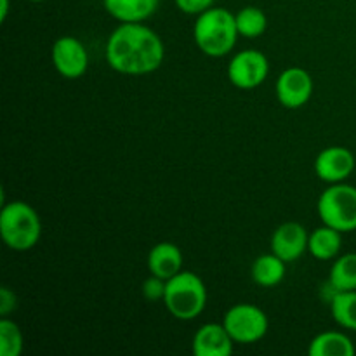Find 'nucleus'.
<instances>
[{
	"mask_svg": "<svg viewBox=\"0 0 356 356\" xmlns=\"http://www.w3.org/2000/svg\"><path fill=\"white\" fill-rule=\"evenodd\" d=\"M17 306V298L9 287L0 289V315L9 316L10 313L16 309Z\"/></svg>",
	"mask_w": 356,
	"mask_h": 356,
	"instance_id": "obj_24",
	"label": "nucleus"
},
{
	"mask_svg": "<svg viewBox=\"0 0 356 356\" xmlns=\"http://www.w3.org/2000/svg\"><path fill=\"white\" fill-rule=\"evenodd\" d=\"M285 264L287 263L273 252L259 256L250 268L254 284L266 289L278 285L285 278Z\"/></svg>",
	"mask_w": 356,
	"mask_h": 356,
	"instance_id": "obj_17",
	"label": "nucleus"
},
{
	"mask_svg": "<svg viewBox=\"0 0 356 356\" xmlns=\"http://www.w3.org/2000/svg\"><path fill=\"white\" fill-rule=\"evenodd\" d=\"M9 7H10V0H0V21H2V23L7 19Z\"/></svg>",
	"mask_w": 356,
	"mask_h": 356,
	"instance_id": "obj_25",
	"label": "nucleus"
},
{
	"mask_svg": "<svg viewBox=\"0 0 356 356\" xmlns=\"http://www.w3.org/2000/svg\"><path fill=\"white\" fill-rule=\"evenodd\" d=\"M313 94V79L305 68L292 66L282 72L277 80V97L282 106L298 110L305 106Z\"/></svg>",
	"mask_w": 356,
	"mask_h": 356,
	"instance_id": "obj_9",
	"label": "nucleus"
},
{
	"mask_svg": "<svg viewBox=\"0 0 356 356\" xmlns=\"http://www.w3.org/2000/svg\"><path fill=\"white\" fill-rule=\"evenodd\" d=\"M165 285H167V280L152 275V277L143 284V296L152 302L163 301V296H165Z\"/></svg>",
	"mask_w": 356,
	"mask_h": 356,
	"instance_id": "obj_22",
	"label": "nucleus"
},
{
	"mask_svg": "<svg viewBox=\"0 0 356 356\" xmlns=\"http://www.w3.org/2000/svg\"><path fill=\"white\" fill-rule=\"evenodd\" d=\"M0 235L16 252L33 249L42 236V221L37 211L23 200L9 202L0 211Z\"/></svg>",
	"mask_w": 356,
	"mask_h": 356,
	"instance_id": "obj_3",
	"label": "nucleus"
},
{
	"mask_svg": "<svg viewBox=\"0 0 356 356\" xmlns=\"http://www.w3.org/2000/svg\"><path fill=\"white\" fill-rule=\"evenodd\" d=\"M330 312L337 325L356 332V291L336 292L330 302Z\"/></svg>",
	"mask_w": 356,
	"mask_h": 356,
	"instance_id": "obj_20",
	"label": "nucleus"
},
{
	"mask_svg": "<svg viewBox=\"0 0 356 356\" xmlns=\"http://www.w3.org/2000/svg\"><path fill=\"white\" fill-rule=\"evenodd\" d=\"M229 332L222 323H204L193 336L195 356H229L233 353Z\"/></svg>",
	"mask_w": 356,
	"mask_h": 356,
	"instance_id": "obj_12",
	"label": "nucleus"
},
{
	"mask_svg": "<svg viewBox=\"0 0 356 356\" xmlns=\"http://www.w3.org/2000/svg\"><path fill=\"white\" fill-rule=\"evenodd\" d=\"M270 63L261 51L245 49L236 52L228 65V79L238 89H256L266 80Z\"/></svg>",
	"mask_w": 356,
	"mask_h": 356,
	"instance_id": "obj_7",
	"label": "nucleus"
},
{
	"mask_svg": "<svg viewBox=\"0 0 356 356\" xmlns=\"http://www.w3.org/2000/svg\"><path fill=\"white\" fill-rule=\"evenodd\" d=\"M341 245H343L341 232L330 228V226L323 225L322 228H316L309 233L308 252L312 254L315 259L318 261L336 259L337 254H339L341 250Z\"/></svg>",
	"mask_w": 356,
	"mask_h": 356,
	"instance_id": "obj_16",
	"label": "nucleus"
},
{
	"mask_svg": "<svg viewBox=\"0 0 356 356\" xmlns=\"http://www.w3.org/2000/svg\"><path fill=\"white\" fill-rule=\"evenodd\" d=\"M323 225L341 233L356 229V188L351 184L336 183L327 188L316 204Z\"/></svg>",
	"mask_w": 356,
	"mask_h": 356,
	"instance_id": "obj_5",
	"label": "nucleus"
},
{
	"mask_svg": "<svg viewBox=\"0 0 356 356\" xmlns=\"http://www.w3.org/2000/svg\"><path fill=\"white\" fill-rule=\"evenodd\" d=\"M108 66L122 75H148L162 66L165 47L156 31L143 23H122L106 40Z\"/></svg>",
	"mask_w": 356,
	"mask_h": 356,
	"instance_id": "obj_1",
	"label": "nucleus"
},
{
	"mask_svg": "<svg viewBox=\"0 0 356 356\" xmlns=\"http://www.w3.org/2000/svg\"><path fill=\"white\" fill-rule=\"evenodd\" d=\"M355 170V155L344 146H329L315 160V174L325 183H343Z\"/></svg>",
	"mask_w": 356,
	"mask_h": 356,
	"instance_id": "obj_10",
	"label": "nucleus"
},
{
	"mask_svg": "<svg viewBox=\"0 0 356 356\" xmlns=\"http://www.w3.org/2000/svg\"><path fill=\"white\" fill-rule=\"evenodd\" d=\"M309 356H353L355 344L346 334L327 330L313 337L308 348Z\"/></svg>",
	"mask_w": 356,
	"mask_h": 356,
	"instance_id": "obj_15",
	"label": "nucleus"
},
{
	"mask_svg": "<svg viewBox=\"0 0 356 356\" xmlns=\"http://www.w3.org/2000/svg\"><path fill=\"white\" fill-rule=\"evenodd\" d=\"M222 325L236 344H254L268 332V316L254 305H236L226 312Z\"/></svg>",
	"mask_w": 356,
	"mask_h": 356,
	"instance_id": "obj_6",
	"label": "nucleus"
},
{
	"mask_svg": "<svg viewBox=\"0 0 356 356\" xmlns=\"http://www.w3.org/2000/svg\"><path fill=\"white\" fill-rule=\"evenodd\" d=\"M216 0H174L177 9L184 14H191V16H198L204 10L214 7Z\"/></svg>",
	"mask_w": 356,
	"mask_h": 356,
	"instance_id": "obj_23",
	"label": "nucleus"
},
{
	"mask_svg": "<svg viewBox=\"0 0 356 356\" xmlns=\"http://www.w3.org/2000/svg\"><path fill=\"white\" fill-rule=\"evenodd\" d=\"M309 233L299 222H284L271 235V252L285 263H294L308 250Z\"/></svg>",
	"mask_w": 356,
	"mask_h": 356,
	"instance_id": "obj_11",
	"label": "nucleus"
},
{
	"mask_svg": "<svg viewBox=\"0 0 356 356\" xmlns=\"http://www.w3.org/2000/svg\"><path fill=\"white\" fill-rule=\"evenodd\" d=\"M183 268V252L177 245L170 242H160L149 250L148 254V270L155 277L170 280L176 277Z\"/></svg>",
	"mask_w": 356,
	"mask_h": 356,
	"instance_id": "obj_13",
	"label": "nucleus"
},
{
	"mask_svg": "<svg viewBox=\"0 0 356 356\" xmlns=\"http://www.w3.org/2000/svg\"><path fill=\"white\" fill-rule=\"evenodd\" d=\"M163 305L177 320L190 322L202 315L207 305V289L200 277L191 271H179L167 280Z\"/></svg>",
	"mask_w": 356,
	"mask_h": 356,
	"instance_id": "obj_4",
	"label": "nucleus"
},
{
	"mask_svg": "<svg viewBox=\"0 0 356 356\" xmlns=\"http://www.w3.org/2000/svg\"><path fill=\"white\" fill-rule=\"evenodd\" d=\"M103 6L120 23H143L156 13L160 0H103Z\"/></svg>",
	"mask_w": 356,
	"mask_h": 356,
	"instance_id": "obj_14",
	"label": "nucleus"
},
{
	"mask_svg": "<svg viewBox=\"0 0 356 356\" xmlns=\"http://www.w3.org/2000/svg\"><path fill=\"white\" fill-rule=\"evenodd\" d=\"M52 66L61 76L70 80L80 79L89 68V54L79 38L61 37L51 49Z\"/></svg>",
	"mask_w": 356,
	"mask_h": 356,
	"instance_id": "obj_8",
	"label": "nucleus"
},
{
	"mask_svg": "<svg viewBox=\"0 0 356 356\" xmlns=\"http://www.w3.org/2000/svg\"><path fill=\"white\" fill-rule=\"evenodd\" d=\"M23 353V332L14 320L2 316L0 320V355L19 356Z\"/></svg>",
	"mask_w": 356,
	"mask_h": 356,
	"instance_id": "obj_21",
	"label": "nucleus"
},
{
	"mask_svg": "<svg viewBox=\"0 0 356 356\" xmlns=\"http://www.w3.org/2000/svg\"><path fill=\"white\" fill-rule=\"evenodd\" d=\"M236 17V28H238L240 37L245 38H257L266 31L268 28V17L259 7L247 6L240 9L235 14Z\"/></svg>",
	"mask_w": 356,
	"mask_h": 356,
	"instance_id": "obj_19",
	"label": "nucleus"
},
{
	"mask_svg": "<svg viewBox=\"0 0 356 356\" xmlns=\"http://www.w3.org/2000/svg\"><path fill=\"white\" fill-rule=\"evenodd\" d=\"M238 35L235 14L225 7H211L195 21V44L209 58L228 56L235 49Z\"/></svg>",
	"mask_w": 356,
	"mask_h": 356,
	"instance_id": "obj_2",
	"label": "nucleus"
},
{
	"mask_svg": "<svg viewBox=\"0 0 356 356\" xmlns=\"http://www.w3.org/2000/svg\"><path fill=\"white\" fill-rule=\"evenodd\" d=\"M28 2H45V0H28Z\"/></svg>",
	"mask_w": 356,
	"mask_h": 356,
	"instance_id": "obj_26",
	"label": "nucleus"
},
{
	"mask_svg": "<svg viewBox=\"0 0 356 356\" xmlns=\"http://www.w3.org/2000/svg\"><path fill=\"white\" fill-rule=\"evenodd\" d=\"M329 284L336 292L356 291V252L344 254L334 261Z\"/></svg>",
	"mask_w": 356,
	"mask_h": 356,
	"instance_id": "obj_18",
	"label": "nucleus"
}]
</instances>
